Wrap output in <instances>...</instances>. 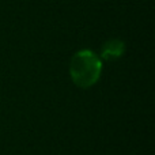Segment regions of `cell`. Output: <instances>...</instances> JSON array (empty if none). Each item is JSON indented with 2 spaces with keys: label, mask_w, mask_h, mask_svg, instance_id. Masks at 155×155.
<instances>
[{
  "label": "cell",
  "mask_w": 155,
  "mask_h": 155,
  "mask_svg": "<svg viewBox=\"0 0 155 155\" xmlns=\"http://www.w3.org/2000/svg\"><path fill=\"white\" fill-rule=\"evenodd\" d=\"M124 42L120 40H109L102 46V57L105 60H114L123 54Z\"/></svg>",
  "instance_id": "obj_2"
},
{
  "label": "cell",
  "mask_w": 155,
  "mask_h": 155,
  "mask_svg": "<svg viewBox=\"0 0 155 155\" xmlns=\"http://www.w3.org/2000/svg\"><path fill=\"white\" fill-rule=\"evenodd\" d=\"M102 71L101 60L94 52L84 49L78 52L72 57L70 67V74L76 86L87 88L98 80Z\"/></svg>",
  "instance_id": "obj_1"
}]
</instances>
